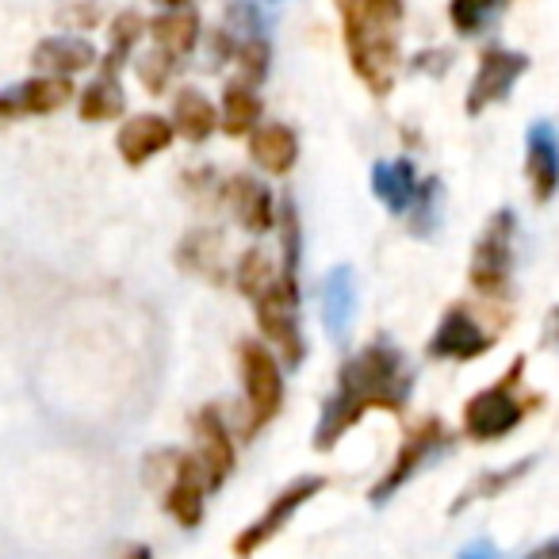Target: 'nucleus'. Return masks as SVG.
<instances>
[{
	"label": "nucleus",
	"instance_id": "423d86ee",
	"mask_svg": "<svg viewBox=\"0 0 559 559\" xmlns=\"http://www.w3.org/2000/svg\"><path fill=\"white\" fill-rule=\"evenodd\" d=\"M513 241H518V215L510 207L495 211L472 249V288L487 299H502L513 280Z\"/></svg>",
	"mask_w": 559,
	"mask_h": 559
},
{
	"label": "nucleus",
	"instance_id": "2eb2a0df",
	"mask_svg": "<svg viewBox=\"0 0 559 559\" xmlns=\"http://www.w3.org/2000/svg\"><path fill=\"white\" fill-rule=\"evenodd\" d=\"M353 322H357V276L349 264H337L322 280V326H326L330 342L345 345Z\"/></svg>",
	"mask_w": 559,
	"mask_h": 559
},
{
	"label": "nucleus",
	"instance_id": "58836bf2",
	"mask_svg": "<svg viewBox=\"0 0 559 559\" xmlns=\"http://www.w3.org/2000/svg\"><path fill=\"white\" fill-rule=\"evenodd\" d=\"M165 9H192V0H162Z\"/></svg>",
	"mask_w": 559,
	"mask_h": 559
},
{
	"label": "nucleus",
	"instance_id": "4c0bfd02",
	"mask_svg": "<svg viewBox=\"0 0 559 559\" xmlns=\"http://www.w3.org/2000/svg\"><path fill=\"white\" fill-rule=\"evenodd\" d=\"M123 559H154V551H150L146 544H131V548L123 551Z\"/></svg>",
	"mask_w": 559,
	"mask_h": 559
},
{
	"label": "nucleus",
	"instance_id": "aec40b11",
	"mask_svg": "<svg viewBox=\"0 0 559 559\" xmlns=\"http://www.w3.org/2000/svg\"><path fill=\"white\" fill-rule=\"evenodd\" d=\"M249 154L272 177H284V173L296 169L299 162V139L288 123H261L249 134Z\"/></svg>",
	"mask_w": 559,
	"mask_h": 559
},
{
	"label": "nucleus",
	"instance_id": "f3484780",
	"mask_svg": "<svg viewBox=\"0 0 559 559\" xmlns=\"http://www.w3.org/2000/svg\"><path fill=\"white\" fill-rule=\"evenodd\" d=\"M226 203H230L234 218H238V226H246L249 234H269L272 226H276L280 211H276V200H272L269 185H261L257 177H234L230 185H226Z\"/></svg>",
	"mask_w": 559,
	"mask_h": 559
},
{
	"label": "nucleus",
	"instance_id": "a878e982",
	"mask_svg": "<svg viewBox=\"0 0 559 559\" xmlns=\"http://www.w3.org/2000/svg\"><path fill=\"white\" fill-rule=\"evenodd\" d=\"M533 467H536V456H525V460H518V464H510V467H498V472H483L479 479H472V487H467L464 495H456V502H452L449 513H460V510H467L472 502H483V498L502 495L506 487H513V483H518L521 475L533 472Z\"/></svg>",
	"mask_w": 559,
	"mask_h": 559
},
{
	"label": "nucleus",
	"instance_id": "2f4dec72",
	"mask_svg": "<svg viewBox=\"0 0 559 559\" xmlns=\"http://www.w3.org/2000/svg\"><path fill=\"white\" fill-rule=\"evenodd\" d=\"M264 12L257 9L253 0H230L226 4V32L234 35L238 43H249V39H264Z\"/></svg>",
	"mask_w": 559,
	"mask_h": 559
},
{
	"label": "nucleus",
	"instance_id": "1a4fd4ad",
	"mask_svg": "<svg viewBox=\"0 0 559 559\" xmlns=\"http://www.w3.org/2000/svg\"><path fill=\"white\" fill-rule=\"evenodd\" d=\"M528 55L521 50H502V47H490L483 50L479 58V70L472 78V88H467V116H483L490 104H502L510 96V88L518 85V78L528 73Z\"/></svg>",
	"mask_w": 559,
	"mask_h": 559
},
{
	"label": "nucleus",
	"instance_id": "9b49d317",
	"mask_svg": "<svg viewBox=\"0 0 559 559\" xmlns=\"http://www.w3.org/2000/svg\"><path fill=\"white\" fill-rule=\"evenodd\" d=\"M495 345H498V337L487 334L464 304H452L449 311L441 314V322H437L426 353L433 360H475L495 349Z\"/></svg>",
	"mask_w": 559,
	"mask_h": 559
},
{
	"label": "nucleus",
	"instance_id": "6e6552de",
	"mask_svg": "<svg viewBox=\"0 0 559 559\" xmlns=\"http://www.w3.org/2000/svg\"><path fill=\"white\" fill-rule=\"evenodd\" d=\"M322 487H326V479H322V475H299L296 483H288V487L272 498L269 510H264L261 518L253 521V525L241 528V533L234 536V556H238V559L257 556L264 544L276 540V536L288 528V521L296 518V513L304 510V506L311 502V498L319 495Z\"/></svg>",
	"mask_w": 559,
	"mask_h": 559
},
{
	"label": "nucleus",
	"instance_id": "dca6fc26",
	"mask_svg": "<svg viewBox=\"0 0 559 559\" xmlns=\"http://www.w3.org/2000/svg\"><path fill=\"white\" fill-rule=\"evenodd\" d=\"M173 134H177V127H173L169 119L142 111V116L127 119V123L119 127V134H116L119 157H123L131 169H142L150 157H157V154H165V150H169Z\"/></svg>",
	"mask_w": 559,
	"mask_h": 559
},
{
	"label": "nucleus",
	"instance_id": "c9c22d12",
	"mask_svg": "<svg viewBox=\"0 0 559 559\" xmlns=\"http://www.w3.org/2000/svg\"><path fill=\"white\" fill-rule=\"evenodd\" d=\"M544 345H556L559 349V307L544 319Z\"/></svg>",
	"mask_w": 559,
	"mask_h": 559
},
{
	"label": "nucleus",
	"instance_id": "412c9836",
	"mask_svg": "<svg viewBox=\"0 0 559 559\" xmlns=\"http://www.w3.org/2000/svg\"><path fill=\"white\" fill-rule=\"evenodd\" d=\"M173 119H177V131L188 142H207L215 134V127L223 123V116L215 111V104L200 93V88H180L177 100H173Z\"/></svg>",
	"mask_w": 559,
	"mask_h": 559
},
{
	"label": "nucleus",
	"instance_id": "7ed1b4c3",
	"mask_svg": "<svg viewBox=\"0 0 559 559\" xmlns=\"http://www.w3.org/2000/svg\"><path fill=\"white\" fill-rule=\"evenodd\" d=\"M521 383H525V357L513 360L498 383H490V388H483L479 395L467 399L464 403V433L472 437V441H479V444L502 441V437H510L513 429L528 418V411L536 406V399H525Z\"/></svg>",
	"mask_w": 559,
	"mask_h": 559
},
{
	"label": "nucleus",
	"instance_id": "6ab92c4d",
	"mask_svg": "<svg viewBox=\"0 0 559 559\" xmlns=\"http://www.w3.org/2000/svg\"><path fill=\"white\" fill-rule=\"evenodd\" d=\"M32 62L39 66L47 78H70V73L93 70L96 66V47L81 35H47L35 47Z\"/></svg>",
	"mask_w": 559,
	"mask_h": 559
},
{
	"label": "nucleus",
	"instance_id": "7c9ffc66",
	"mask_svg": "<svg viewBox=\"0 0 559 559\" xmlns=\"http://www.w3.org/2000/svg\"><path fill=\"white\" fill-rule=\"evenodd\" d=\"M238 85H249V88H257L264 78H269V66H272V47H269V39H249V43H241L238 47Z\"/></svg>",
	"mask_w": 559,
	"mask_h": 559
},
{
	"label": "nucleus",
	"instance_id": "4468645a",
	"mask_svg": "<svg viewBox=\"0 0 559 559\" xmlns=\"http://www.w3.org/2000/svg\"><path fill=\"white\" fill-rule=\"evenodd\" d=\"M73 85L70 78H32L24 85H9L0 96V116L24 119V116H55L70 104Z\"/></svg>",
	"mask_w": 559,
	"mask_h": 559
},
{
	"label": "nucleus",
	"instance_id": "0eeeda50",
	"mask_svg": "<svg viewBox=\"0 0 559 559\" xmlns=\"http://www.w3.org/2000/svg\"><path fill=\"white\" fill-rule=\"evenodd\" d=\"M150 460L165 467V490H162L165 513L180 528H195L203 521V498L211 490L200 456L195 452H157Z\"/></svg>",
	"mask_w": 559,
	"mask_h": 559
},
{
	"label": "nucleus",
	"instance_id": "393cba45",
	"mask_svg": "<svg viewBox=\"0 0 559 559\" xmlns=\"http://www.w3.org/2000/svg\"><path fill=\"white\" fill-rule=\"evenodd\" d=\"M257 119H261V96H257V88L249 85H238V81H230L223 93V131L234 134V139H241V134H253Z\"/></svg>",
	"mask_w": 559,
	"mask_h": 559
},
{
	"label": "nucleus",
	"instance_id": "4be33fe9",
	"mask_svg": "<svg viewBox=\"0 0 559 559\" xmlns=\"http://www.w3.org/2000/svg\"><path fill=\"white\" fill-rule=\"evenodd\" d=\"M150 32H154L157 47L180 58L200 43V16H195V9H165L162 16H154Z\"/></svg>",
	"mask_w": 559,
	"mask_h": 559
},
{
	"label": "nucleus",
	"instance_id": "9d476101",
	"mask_svg": "<svg viewBox=\"0 0 559 559\" xmlns=\"http://www.w3.org/2000/svg\"><path fill=\"white\" fill-rule=\"evenodd\" d=\"M437 449H444V426L437 418H429V421H421L418 429L406 433V441L399 444L391 467L383 472V479L376 483L368 498H372L376 506H383L391 495H399V487H406V483L421 472V464H429V460L437 456Z\"/></svg>",
	"mask_w": 559,
	"mask_h": 559
},
{
	"label": "nucleus",
	"instance_id": "473e14b6",
	"mask_svg": "<svg viewBox=\"0 0 559 559\" xmlns=\"http://www.w3.org/2000/svg\"><path fill=\"white\" fill-rule=\"evenodd\" d=\"M502 0H452L449 4V16H452V27L460 35H479L483 24L498 12Z\"/></svg>",
	"mask_w": 559,
	"mask_h": 559
},
{
	"label": "nucleus",
	"instance_id": "b1692460",
	"mask_svg": "<svg viewBox=\"0 0 559 559\" xmlns=\"http://www.w3.org/2000/svg\"><path fill=\"white\" fill-rule=\"evenodd\" d=\"M127 108L123 85H119V73H100L93 85L81 93V119L85 123H108V119H119Z\"/></svg>",
	"mask_w": 559,
	"mask_h": 559
},
{
	"label": "nucleus",
	"instance_id": "c85d7f7f",
	"mask_svg": "<svg viewBox=\"0 0 559 559\" xmlns=\"http://www.w3.org/2000/svg\"><path fill=\"white\" fill-rule=\"evenodd\" d=\"M276 230H280V249H284V276H296L299 280V253H304V230H299V211L296 200L284 195L280 200V218H276Z\"/></svg>",
	"mask_w": 559,
	"mask_h": 559
},
{
	"label": "nucleus",
	"instance_id": "72a5a7b5",
	"mask_svg": "<svg viewBox=\"0 0 559 559\" xmlns=\"http://www.w3.org/2000/svg\"><path fill=\"white\" fill-rule=\"evenodd\" d=\"M173 66H177V58L162 47H154L146 58H139V78H142V85H146V93H162L165 81H169V73H173Z\"/></svg>",
	"mask_w": 559,
	"mask_h": 559
},
{
	"label": "nucleus",
	"instance_id": "f8f14e48",
	"mask_svg": "<svg viewBox=\"0 0 559 559\" xmlns=\"http://www.w3.org/2000/svg\"><path fill=\"white\" fill-rule=\"evenodd\" d=\"M192 429H195V456H200L203 472H207L211 490H218L226 479H230L234 467H238L234 437H230V429H226L218 406H203V411L195 414Z\"/></svg>",
	"mask_w": 559,
	"mask_h": 559
},
{
	"label": "nucleus",
	"instance_id": "f03ea898",
	"mask_svg": "<svg viewBox=\"0 0 559 559\" xmlns=\"http://www.w3.org/2000/svg\"><path fill=\"white\" fill-rule=\"evenodd\" d=\"M337 12H342V39L353 73L376 96H388L399 78L403 0H337Z\"/></svg>",
	"mask_w": 559,
	"mask_h": 559
},
{
	"label": "nucleus",
	"instance_id": "a211bd4d",
	"mask_svg": "<svg viewBox=\"0 0 559 559\" xmlns=\"http://www.w3.org/2000/svg\"><path fill=\"white\" fill-rule=\"evenodd\" d=\"M372 192L391 215H411L414 200L421 192V180L414 173L411 157H395V162H376L372 165Z\"/></svg>",
	"mask_w": 559,
	"mask_h": 559
},
{
	"label": "nucleus",
	"instance_id": "f257e3e1",
	"mask_svg": "<svg viewBox=\"0 0 559 559\" xmlns=\"http://www.w3.org/2000/svg\"><path fill=\"white\" fill-rule=\"evenodd\" d=\"M414 391V368L406 353L388 337H376L360 353H353L337 372L334 395L322 406L319 429H314V449L330 452L368 411L403 414Z\"/></svg>",
	"mask_w": 559,
	"mask_h": 559
},
{
	"label": "nucleus",
	"instance_id": "20e7f679",
	"mask_svg": "<svg viewBox=\"0 0 559 559\" xmlns=\"http://www.w3.org/2000/svg\"><path fill=\"white\" fill-rule=\"evenodd\" d=\"M299 304H304V296H299V280L284 276V269H280L276 284H269V288L253 299L257 326H261V334L276 345L280 360H284L288 368H299L307 360V337H304V326H299Z\"/></svg>",
	"mask_w": 559,
	"mask_h": 559
},
{
	"label": "nucleus",
	"instance_id": "5701e85b",
	"mask_svg": "<svg viewBox=\"0 0 559 559\" xmlns=\"http://www.w3.org/2000/svg\"><path fill=\"white\" fill-rule=\"evenodd\" d=\"M218 249H223V238L218 230H192L188 238H180L177 246V264L192 276L203 280H223V264H218Z\"/></svg>",
	"mask_w": 559,
	"mask_h": 559
},
{
	"label": "nucleus",
	"instance_id": "c756f323",
	"mask_svg": "<svg viewBox=\"0 0 559 559\" xmlns=\"http://www.w3.org/2000/svg\"><path fill=\"white\" fill-rule=\"evenodd\" d=\"M441 207H444V188L437 177L421 180V192L418 200H414L411 207V234H418V238H429V234H437V226H441Z\"/></svg>",
	"mask_w": 559,
	"mask_h": 559
},
{
	"label": "nucleus",
	"instance_id": "bb28decb",
	"mask_svg": "<svg viewBox=\"0 0 559 559\" xmlns=\"http://www.w3.org/2000/svg\"><path fill=\"white\" fill-rule=\"evenodd\" d=\"M276 280H280V269L272 264V257L264 253V249H249V253H241L238 272H234V284H238L241 296L257 299L269 284H276Z\"/></svg>",
	"mask_w": 559,
	"mask_h": 559
},
{
	"label": "nucleus",
	"instance_id": "f704fd0d",
	"mask_svg": "<svg viewBox=\"0 0 559 559\" xmlns=\"http://www.w3.org/2000/svg\"><path fill=\"white\" fill-rule=\"evenodd\" d=\"M456 559H502V551L495 548V544H487V540H479V544H467L464 551H460Z\"/></svg>",
	"mask_w": 559,
	"mask_h": 559
},
{
	"label": "nucleus",
	"instance_id": "cd10ccee",
	"mask_svg": "<svg viewBox=\"0 0 559 559\" xmlns=\"http://www.w3.org/2000/svg\"><path fill=\"white\" fill-rule=\"evenodd\" d=\"M146 27L150 24L139 12H119V16L111 20V47H108V58H104V73H119V66L127 62V55L134 50V43L142 39Z\"/></svg>",
	"mask_w": 559,
	"mask_h": 559
},
{
	"label": "nucleus",
	"instance_id": "39448f33",
	"mask_svg": "<svg viewBox=\"0 0 559 559\" xmlns=\"http://www.w3.org/2000/svg\"><path fill=\"white\" fill-rule=\"evenodd\" d=\"M238 376L246 388V441L257 437L280 411H284V372L269 345L241 342L238 345Z\"/></svg>",
	"mask_w": 559,
	"mask_h": 559
},
{
	"label": "nucleus",
	"instance_id": "e433bc0d",
	"mask_svg": "<svg viewBox=\"0 0 559 559\" xmlns=\"http://www.w3.org/2000/svg\"><path fill=\"white\" fill-rule=\"evenodd\" d=\"M525 559H559V536H556V540H548V544H540L536 551H528Z\"/></svg>",
	"mask_w": 559,
	"mask_h": 559
},
{
	"label": "nucleus",
	"instance_id": "ddd939ff",
	"mask_svg": "<svg viewBox=\"0 0 559 559\" xmlns=\"http://www.w3.org/2000/svg\"><path fill=\"white\" fill-rule=\"evenodd\" d=\"M525 177L536 203H551L559 192V134L548 119L525 131Z\"/></svg>",
	"mask_w": 559,
	"mask_h": 559
}]
</instances>
